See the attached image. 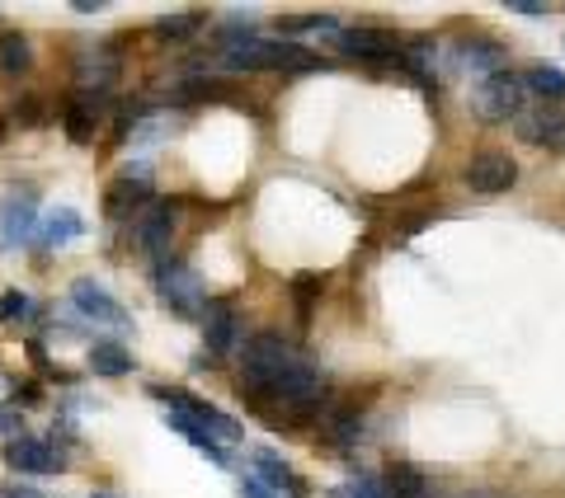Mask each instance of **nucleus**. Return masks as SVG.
Wrapping results in <instances>:
<instances>
[{
	"label": "nucleus",
	"instance_id": "obj_30",
	"mask_svg": "<svg viewBox=\"0 0 565 498\" xmlns=\"http://www.w3.org/2000/svg\"><path fill=\"white\" fill-rule=\"evenodd\" d=\"M316 292H321V278H316V273H307V278L292 282V296H297V311H302V320L311 315V296H316Z\"/></svg>",
	"mask_w": 565,
	"mask_h": 498
},
{
	"label": "nucleus",
	"instance_id": "obj_37",
	"mask_svg": "<svg viewBox=\"0 0 565 498\" xmlns=\"http://www.w3.org/2000/svg\"><path fill=\"white\" fill-rule=\"evenodd\" d=\"M467 498H494V494H467Z\"/></svg>",
	"mask_w": 565,
	"mask_h": 498
},
{
	"label": "nucleus",
	"instance_id": "obj_7",
	"mask_svg": "<svg viewBox=\"0 0 565 498\" xmlns=\"http://www.w3.org/2000/svg\"><path fill=\"white\" fill-rule=\"evenodd\" d=\"M174 221H180V207L174 203H166V198H156V203H147L132 217V230H137V245L147 249L151 259H161L166 263V255H170V240H174Z\"/></svg>",
	"mask_w": 565,
	"mask_h": 498
},
{
	"label": "nucleus",
	"instance_id": "obj_38",
	"mask_svg": "<svg viewBox=\"0 0 565 498\" xmlns=\"http://www.w3.org/2000/svg\"><path fill=\"white\" fill-rule=\"evenodd\" d=\"M90 498H114V494H90Z\"/></svg>",
	"mask_w": 565,
	"mask_h": 498
},
{
	"label": "nucleus",
	"instance_id": "obj_21",
	"mask_svg": "<svg viewBox=\"0 0 565 498\" xmlns=\"http://www.w3.org/2000/svg\"><path fill=\"white\" fill-rule=\"evenodd\" d=\"M519 80H523V90H537L542 104H565V71L561 66L537 62V66H527Z\"/></svg>",
	"mask_w": 565,
	"mask_h": 498
},
{
	"label": "nucleus",
	"instance_id": "obj_25",
	"mask_svg": "<svg viewBox=\"0 0 565 498\" xmlns=\"http://www.w3.org/2000/svg\"><path fill=\"white\" fill-rule=\"evenodd\" d=\"M203 29V14L199 10H184V14H166V20H156L151 33L156 39H170V43H180V39H193V33Z\"/></svg>",
	"mask_w": 565,
	"mask_h": 498
},
{
	"label": "nucleus",
	"instance_id": "obj_17",
	"mask_svg": "<svg viewBox=\"0 0 565 498\" xmlns=\"http://www.w3.org/2000/svg\"><path fill=\"white\" fill-rule=\"evenodd\" d=\"M85 236V217L76 207H57V212H47L43 226H39V245L43 249H66V245H76Z\"/></svg>",
	"mask_w": 565,
	"mask_h": 498
},
{
	"label": "nucleus",
	"instance_id": "obj_4",
	"mask_svg": "<svg viewBox=\"0 0 565 498\" xmlns=\"http://www.w3.org/2000/svg\"><path fill=\"white\" fill-rule=\"evenodd\" d=\"M156 292H161L170 301V311L184 315V320L207 311V292H203V282H199V273H193L189 263H170L166 259L161 269H156Z\"/></svg>",
	"mask_w": 565,
	"mask_h": 498
},
{
	"label": "nucleus",
	"instance_id": "obj_28",
	"mask_svg": "<svg viewBox=\"0 0 565 498\" xmlns=\"http://www.w3.org/2000/svg\"><path fill=\"white\" fill-rule=\"evenodd\" d=\"M0 320L14 325V320H33V301L24 292H0Z\"/></svg>",
	"mask_w": 565,
	"mask_h": 498
},
{
	"label": "nucleus",
	"instance_id": "obj_11",
	"mask_svg": "<svg viewBox=\"0 0 565 498\" xmlns=\"http://www.w3.org/2000/svg\"><path fill=\"white\" fill-rule=\"evenodd\" d=\"M462 180H467L471 193H486V198H494V193H509V188L519 184V165L504 151H481L462 170Z\"/></svg>",
	"mask_w": 565,
	"mask_h": 498
},
{
	"label": "nucleus",
	"instance_id": "obj_31",
	"mask_svg": "<svg viewBox=\"0 0 565 498\" xmlns=\"http://www.w3.org/2000/svg\"><path fill=\"white\" fill-rule=\"evenodd\" d=\"M241 498H282V494H274L269 485H259L255 475H245V479H241Z\"/></svg>",
	"mask_w": 565,
	"mask_h": 498
},
{
	"label": "nucleus",
	"instance_id": "obj_10",
	"mask_svg": "<svg viewBox=\"0 0 565 498\" xmlns=\"http://www.w3.org/2000/svg\"><path fill=\"white\" fill-rule=\"evenodd\" d=\"M514 132L527 141V147H546V151H565V113L556 104H533L514 118Z\"/></svg>",
	"mask_w": 565,
	"mask_h": 498
},
{
	"label": "nucleus",
	"instance_id": "obj_14",
	"mask_svg": "<svg viewBox=\"0 0 565 498\" xmlns=\"http://www.w3.org/2000/svg\"><path fill=\"white\" fill-rule=\"evenodd\" d=\"M250 456H255V479H259V485H269L274 494H288V498H307V494H311L307 479L297 475L274 447H255Z\"/></svg>",
	"mask_w": 565,
	"mask_h": 498
},
{
	"label": "nucleus",
	"instance_id": "obj_34",
	"mask_svg": "<svg viewBox=\"0 0 565 498\" xmlns=\"http://www.w3.org/2000/svg\"><path fill=\"white\" fill-rule=\"evenodd\" d=\"M0 498H43V494L29 489V485H6V489H0Z\"/></svg>",
	"mask_w": 565,
	"mask_h": 498
},
{
	"label": "nucleus",
	"instance_id": "obj_19",
	"mask_svg": "<svg viewBox=\"0 0 565 498\" xmlns=\"http://www.w3.org/2000/svg\"><path fill=\"white\" fill-rule=\"evenodd\" d=\"M386 498H438L434 494V479L424 475V470H415V466H392V475H386Z\"/></svg>",
	"mask_w": 565,
	"mask_h": 498
},
{
	"label": "nucleus",
	"instance_id": "obj_2",
	"mask_svg": "<svg viewBox=\"0 0 565 498\" xmlns=\"http://www.w3.org/2000/svg\"><path fill=\"white\" fill-rule=\"evenodd\" d=\"M217 62L226 71H316V66H326L316 52L307 47H297V43H274V39H232L222 52H217Z\"/></svg>",
	"mask_w": 565,
	"mask_h": 498
},
{
	"label": "nucleus",
	"instance_id": "obj_29",
	"mask_svg": "<svg viewBox=\"0 0 565 498\" xmlns=\"http://www.w3.org/2000/svg\"><path fill=\"white\" fill-rule=\"evenodd\" d=\"M334 498H386V489L377 485L373 475H353L344 489H334Z\"/></svg>",
	"mask_w": 565,
	"mask_h": 498
},
{
	"label": "nucleus",
	"instance_id": "obj_18",
	"mask_svg": "<svg viewBox=\"0 0 565 498\" xmlns=\"http://www.w3.org/2000/svg\"><path fill=\"white\" fill-rule=\"evenodd\" d=\"M147 203H151V198H147V184L128 180V174H122L118 184H109V193H104V212H109L114 221H132Z\"/></svg>",
	"mask_w": 565,
	"mask_h": 498
},
{
	"label": "nucleus",
	"instance_id": "obj_33",
	"mask_svg": "<svg viewBox=\"0 0 565 498\" xmlns=\"http://www.w3.org/2000/svg\"><path fill=\"white\" fill-rule=\"evenodd\" d=\"M504 10H514V14H546L542 0H504Z\"/></svg>",
	"mask_w": 565,
	"mask_h": 498
},
{
	"label": "nucleus",
	"instance_id": "obj_3",
	"mask_svg": "<svg viewBox=\"0 0 565 498\" xmlns=\"http://www.w3.org/2000/svg\"><path fill=\"white\" fill-rule=\"evenodd\" d=\"M523 80L514 76V71H494V76L476 80L471 90V109L481 113L486 122H514L523 113Z\"/></svg>",
	"mask_w": 565,
	"mask_h": 498
},
{
	"label": "nucleus",
	"instance_id": "obj_20",
	"mask_svg": "<svg viewBox=\"0 0 565 498\" xmlns=\"http://www.w3.org/2000/svg\"><path fill=\"white\" fill-rule=\"evenodd\" d=\"M170 429L180 433V437H189L193 447H199V452L212 461V466H222V470L232 466V461H226V447H222V442H217V437H207V433H203V429H199V423H193L189 414H180V409H170Z\"/></svg>",
	"mask_w": 565,
	"mask_h": 498
},
{
	"label": "nucleus",
	"instance_id": "obj_23",
	"mask_svg": "<svg viewBox=\"0 0 565 498\" xmlns=\"http://www.w3.org/2000/svg\"><path fill=\"white\" fill-rule=\"evenodd\" d=\"M29 66H33L29 39H24V33H14V29H6V33H0V71H6V76H24Z\"/></svg>",
	"mask_w": 565,
	"mask_h": 498
},
{
	"label": "nucleus",
	"instance_id": "obj_15",
	"mask_svg": "<svg viewBox=\"0 0 565 498\" xmlns=\"http://www.w3.org/2000/svg\"><path fill=\"white\" fill-rule=\"evenodd\" d=\"M203 329H207V358H232V353H241V325L226 301H212L203 311Z\"/></svg>",
	"mask_w": 565,
	"mask_h": 498
},
{
	"label": "nucleus",
	"instance_id": "obj_1",
	"mask_svg": "<svg viewBox=\"0 0 565 498\" xmlns=\"http://www.w3.org/2000/svg\"><path fill=\"white\" fill-rule=\"evenodd\" d=\"M241 396L269 419H311L326 400V381L282 334L259 329L241 339Z\"/></svg>",
	"mask_w": 565,
	"mask_h": 498
},
{
	"label": "nucleus",
	"instance_id": "obj_12",
	"mask_svg": "<svg viewBox=\"0 0 565 498\" xmlns=\"http://www.w3.org/2000/svg\"><path fill=\"white\" fill-rule=\"evenodd\" d=\"M118 80V47L114 43H90L76 52V90L81 95H104Z\"/></svg>",
	"mask_w": 565,
	"mask_h": 498
},
{
	"label": "nucleus",
	"instance_id": "obj_9",
	"mask_svg": "<svg viewBox=\"0 0 565 498\" xmlns=\"http://www.w3.org/2000/svg\"><path fill=\"white\" fill-rule=\"evenodd\" d=\"M6 461H10V470H20V475H62L66 470L62 447H52L43 437H24V433L6 442Z\"/></svg>",
	"mask_w": 565,
	"mask_h": 498
},
{
	"label": "nucleus",
	"instance_id": "obj_16",
	"mask_svg": "<svg viewBox=\"0 0 565 498\" xmlns=\"http://www.w3.org/2000/svg\"><path fill=\"white\" fill-rule=\"evenodd\" d=\"M448 52H452V66L457 71H471L476 80L494 76V71H504V47L494 43V39H471V43H457Z\"/></svg>",
	"mask_w": 565,
	"mask_h": 498
},
{
	"label": "nucleus",
	"instance_id": "obj_5",
	"mask_svg": "<svg viewBox=\"0 0 565 498\" xmlns=\"http://www.w3.org/2000/svg\"><path fill=\"white\" fill-rule=\"evenodd\" d=\"M151 396L166 400L170 409H180V414H189L207 437H217L222 447H226V442H241V423H236L232 414H222L217 404H207V400H199V396H180V390H166V386H151Z\"/></svg>",
	"mask_w": 565,
	"mask_h": 498
},
{
	"label": "nucleus",
	"instance_id": "obj_27",
	"mask_svg": "<svg viewBox=\"0 0 565 498\" xmlns=\"http://www.w3.org/2000/svg\"><path fill=\"white\" fill-rule=\"evenodd\" d=\"M66 137L76 141V147H85V141H95V113L85 109V104H66Z\"/></svg>",
	"mask_w": 565,
	"mask_h": 498
},
{
	"label": "nucleus",
	"instance_id": "obj_26",
	"mask_svg": "<svg viewBox=\"0 0 565 498\" xmlns=\"http://www.w3.org/2000/svg\"><path fill=\"white\" fill-rule=\"evenodd\" d=\"M278 33H330V39H340V24L330 14H292V20H278Z\"/></svg>",
	"mask_w": 565,
	"mask_h": 498
},
{
	"label": "nucleus",
	"instance_id": "obj_8",
	"mask_svg": "<svg viewBox=\"0 0 565 498\" xmlns=\"http://www.w3.org/2000/svg\"><path fill=\"white\" fill-rule=\"evenodd\" d=\"M39 236V203L29 188H10L0 203V249H20Z\"/></svg>",
	"mask_w": 565,
	"mask_h": 498
},
{
	"label": "nucleus",
	"instance_id": "obj_32",
	"mask_svg": "<svg viewBox=\"0 0 565 498\" xmlns=\"http://www.w3.org/2000/svg\"><path fill=\"white\" fill-rule=\"evenodd\" d=\"M0 433H10V437H20V409H10V404H0Z\"/></svg>",
	"mask_w": 565,
	"mask_h": 498
},
{
	"label": "nucleus",
	"instance_id": "obj_6",
	"mask_svg": "<svg viewBox=\"0 0 565 498\" xmlns=\"http://www.w3.org/2000/svg\"><path fill=\"white\" fill-rule=\"evenodd\" d=\"M340 47L349 57L359 62H373V66H386V62H401V33L396 29H382V24H359V29H340Z\"/></svg>",
	"mask_w": 565,
	"mask_h": 498
},
{
	"label": "nucleus",
	"instance_id": "obj_35",
	"mask_svg": "<svg viewBox=\"0 0 565 498\" xmlns=\"http://www.w3.org/2000/svg\"><path fill=\"white\" fill-rule=\"evenodd\" d=\"M14 400H24V404H29V400H39V386L24 381V390H14Z\"/></svg>",
	"mask_w": 565,
	"mask_h": 498
},
{
	"label": "nucleus",
	"instance_id": "obj_36",
	"mask_svg": "<svg viewBox=\"0 0 565 498\" xmlns=\"http://www.w3.org/2000/svg\"><path fill=\"white\" fill-rule=\"evenodd\" d=\"M71 10H81V14H95V10H104V0H76Z\"/></svg>",
	"mask_w": 565,
	"mask_h": 498
},
{
	"label": "nucleus",
	"instance_id": "obj_22",
	"mask_svg": "<svg viewBox=\"0 0 565 498\" xmlns=\"http://www.w3.org/2000/svg\"><path fill=\"white\" fill-rule=\"evenodd\" d=\"M359 433H363V419H359V409H349V404H340V409H330L326 414V437L334 442V447H353L359 442Z\"/></svg>",
	"mask_w": 565,
	"mask_h": 498
},
{
	"label": "nucleus",
	"instance_id": "obj_24",
	"mask_svg": "<svg viewBox=\"0 0 565 498\" xmlns=\"http://www.w3.org/2000/svg\"><path fill=\"white\" fill-rule=\"evenodd\" d=\"M90 367L99 371V377H128V371H132V353L122 344H95L90 348Z\"/></svg>",
	"mask_w": 565,
	"mask_h": 498
},
{
	"label": "nucleus",
	"instance_id": "obj_13",
	"mask_svg": "<svg viewBox=\"0 0 565 498\" xmlns=\"http://www.w3.org/2000/svg\"><path fill=\"white\" fill-rule=\"evenodd\" d=\"M71 301H76V311L85 315V320H95V325H109V329H132V320H128V311L118 306V301L99 288L95 278H76L71 282Z\"/></svg>",
	"mask_w": 565,
	"mask_h": 498
}]
</instances>
